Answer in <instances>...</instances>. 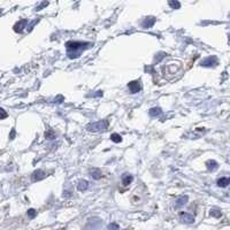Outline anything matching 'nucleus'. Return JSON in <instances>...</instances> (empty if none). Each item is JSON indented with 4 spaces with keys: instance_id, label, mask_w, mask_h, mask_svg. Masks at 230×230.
Returning <instances> with one entry per match:
<instances>
[{
    "instance_id": "f257e3e1",
    "label": "nucleus",
    "mask_w": 230,
    "mask_h": 230,
    "mask_svg": "<svg viewBox=\"0 0 230 230\" xmlns=\"http://www.w3.org/2000/svg\"><path fill=\"white\" fill-rule=\"evenodd\" d=\"M91 46L89 42H74L70 40L66 44V51L69 59H77L82 55V53Z\"/></svg>"
},
{
    "instance_id": "f03ea898",
    "label": "nucleus",
    "mask_w": 230,
    "mask_h": 230,
    "mask_svg": "<svg viewBox=\"0 0 230 230\" xmlns=\"http://www.w3.org/2000/svg\"><path fill=\"white\" fill-rule=\"evenodd\" d=\"M108 127V121L107 120H100L97 122L89 123L87 126V130L92 131V132H99V131H105Z\"/></svg>"
},
{
    "instance_id": "7ed1b4c3",
    "label": "nucleus",
    "mask_w": 230,
    "mask_h": 230,
    "mask_svg": "<svg viewBox=\"0 0 230 230\" xmlns=\"http://www.w3.org/2000/svg\"><path fill=\"white\" fill-rule=\"evenodd\" d=\"M28 26H29V21H28L26 18H22V20H20V21H18L15 23V26H14V31L21 34L26 28H28Z\"/></svg>"
},
{
    "instance_id": "20e7f679",
    "label": "nucleus",
    "mask_w": 230,
    "mask_h": 230,
    "mask_svg": "<svg viewBox=\"0 0 230 230\" xmlns=\"http://www.w3.org/2000/svg\"><path fill=\"white\" fill-rule=\"evenodd\" d=\"M180 221L183 222V223H187V224H191L195 222V216L190 213L181 212L180 213Z\"/></svg>"
},
{
    "instance_id": "39448f33",
    "label": "nucleus",
    "mask_w": 230,
    "mask_h": 230,
    "mask_svg": "<svg viewBox=\"0 0 230 230\" xmlns=\"http://www.w3.org/2000/svg\"><path fill=\"white\" fill-rule=\"evenodd\" d=\"M217 65V58L215 55H211V57L206 58L205 60L200 62V66L203 67H214Z\"/></svg>"
},
{
    "instance_id": "423d86ee",
    "label": "nucleus",
    "mask_w": 230,
    "mask_h": 230,
    "mask_svg": "<svg viewBox=\"0 0 230 230\" xmlns=\"http://www.w3.org/2000/svg\"><path fill=\"white\" fill-rule=\"evenodd\" d=\"M45 177H46V173L43 171L42 169L35 170V171L32 173V175H31V180H32L34 182H38L40 180H44Z\"/></svg>"
},
{
    "instance_id": "0eeeda50",
    "label": "nucleus",
    "mask_w": 230,
    "mask_h": 230,
    "mask_svg": "<svg viewBox=\"0 0 230 230\" xmlns=\"http://www.w3.org/2000/svg\"><path fill=\"white\" fill-rule=\"evenodd\" d=\"M128 87L131 93H138L140 91V81H132L128 83Z\"/></svg>"
},
{
    "instance_id": "6e6552de",
    "label": "nucleus",
    "mask_w": 230,
    "mask_h": 230,
    "mask_svg": "<svg viewBox=\"0 0 230 230\" xmlns=\"http://www.w3.org/2000/svg\"><path fill=\"white\" fill-rule=\"evenodd\" d=\"M155 21H156V18H153V16L145 18H144V21L142 22V26H143L144 29H150V28H152V26H154Z\"/></svg>"
},
{
    "instance_id": "1a4fd4ad",
    "label": "nucleus",
    "mask_w": 230,
    "mask_h": 230,
    "mask_svg": "<svg viewBox=\"0 0 230 230\" xmlns=\"http://www.w3.org/2000/svg\"><path fill=\"white\" fill-rule=\"evenodd\" d=\"M189 200V197L188 196H180L177 199L175 200V207L176 208H181L183 206H185Z\"/></svg>"
},
{
    "instance_id": "9d476101",
    "label": "nucleus",
    "mask_w": 230,
    "mask_h": 230,
    "mask_svg": "<svg viewBox=\"0 0 230 230\" xmlns=\"http://www.w3.org/2000/svg\"><path fill=\"white\" fill-rule=\"evenodd\" d=\"M121 181H122L123 187H128V185H130L131 183H132V181H134V176L128 173H124L121 176Z\"/></svg>"
},
{
    "instance_id": "9b49d317",
    "label": "nucleus",
    "mask_w": 230,
    "mask_h": 230,
    "mask_svg": "<svg viewBox=\"0 0 230 230\" xmlns=\"http://www.w3.org/2000/svg\"><path fill=\"white\" fill-rule=\"evenodd\" d=\"M89 187H90V183L87 182V180H81L77 184V190L81 192H84L89 189Z\"/></svg>"
},
{
    "instance_id": "f8f14e48",
    "label": "nucleus",
    "mask_w": 230,
    "mask_h": 230,
    "mask_svg": "<svg viewBox=\"0 0 230 230\" xmlns=\"http://www.w3.org/2000/svg\"><path fill=\"white\" fill-rule=\"evenodd\" d=\"M90 176H91L93 180H100L103 177V171L98 168H93V169L90 170Z\"/></svg>"
},
{
    "instance_id": "ddd939ff",
    "label": "nucleus",
    "mask_w": 230,
    "mask_h": 230,
    "mask_svg": "<svg viewBox=\"0 0 230 230\" xmlns=\"http://www.w3.org/2000/svg\"><path fill=\"white\" fill-rule=\"evenodd\" d=\"M206 167L209 171H215L219 168V163L215 160H208L206 161Z\"/></svg>"
},
{
    "instance_id": "4468645a",
    "label": "nucleus",
    "mask_w": 230,
    "mask_h": 230,
    "mask_svg": "<svg viewBox=\"0 0 230 230\" xmlns=\"http://www.w3.org/2000/svg\"><path fill=\"white\" fill-rule=\"evenodd\" d=\"M148 114L152 117H160L162 115V111H161L160 107H153L148 111Z\"/></svg>"
},
{
    "instance_id": "2eb2a0df",
    "label": "nucleus",
    "mask_w": 230,
    "mask_h": 230,
    "mask_svg": "<svg viewBox=\"0 0 230 230\" xmlns=\"http://www.w3.org/2000/svg\"><path fill=\"white\" fill-rule=\"evenodd\" d=\"M217 187L219 188H227L230 184V180L229 177H221L217 180Z\"/></svg>"
},
{
    "instance_id": "dca6fc26",
    "label": "nucleus",
    "mask_w": 230,
    "mask_h": 230,
    "mask_svg": "<svg viewBox=\"0 0 230 230\" xmlns=\"http://www.w3.org/2000/svg\"><path fill=\"white\" fill-rule=\"evenodd\" d=\"M209 214H211L212 216L216 217V219H219V217H221V215H222L221 211H220L219 208H212L211 211H209Z\"/></svg>"
},
{
    "instance_id": "f3484780",
    "label": "nucleus",
    "mask_w": 230,
    "mask_h": 230,
    "mask_svg": "<svg viewBox=\"0 0 230 230\" xmlns=\"http://www.w3.org/2000/svg\"><path fill=\"white\" fill-rule=\"evenodd\" d=\"M45 137L47 139H54L55 138V132L51 129H48V130L45 131Z\"/></svg>"
},
{
    "instance_id": "a211bd4d",
    "label": "nucleus",
    "mask_w": 230,
    "mask_h": 230,
    "mask_svg": "<svg viewBox=\"0 0 230 230\" xmlns=\"http://www.w3.org/2000/svg\"><path fill=\"white\" fill-rule=\"evenodd\" d=\"M111 139H112V142H114V143H121L122 142V137L119 134H113L111 136Z\"/></svg>"
},
{
    "instance_id": "6ab92c4d",
    "label": "nucleus",
    "mask_w": 230,
    "mask_h": 230,
    "mask_svg": "<svg viewBox=\"0 0 230 230\" xmlns=\"http://www.w3.org/2000/svg\"><path fill=\"white\" fill-rule=\"evenodd\" d=\"M168 5H169L173 9H178L181 7V4H180L178 1H168Z\"/></svg>"
},
{
    "instance_id": "aec40b11",
    "label": "nucleus",
    "mask_w": 230,
    "mask_h": 230,
    "mask_svg": "<svg viewBox=\"0 0 230 230\" xmlns=\"http://www.w3.org/2000/svg\"><path fill=\"white\" fill-rule=\"evenodd\" d=\"M26 214H28V217H29V219H34V217L37 215V212H36V209L30 208L29 211H28V213H26Z\"/></svg>"
},
{
    "instance_id": "412c9836",
    "label": "nucleus",
    "mask_w": 230,
    "mask_h": 230,
    "mask_svg": "<svg viewBox=\"0 0 230 230\" xmlns=\"http://www.w3.org/2000/svg\"><path fill=\"white\" fill-rule=\"evenodd\" d=\"M119 229H120V227H119L117 223H111L108 226V228H107V230H119Z\"/></svg>"
},
{
    "instance_id": "4be33fe9",
    "label": "nucleus",
    "mask_w": 230,
    "mask_h": 230,
    "mask_svg": "<svg viewBox=\"0 0 230 230\" xmlns=\"http://www.w3.org/2000/svg\"><path fill=\"white\" fill-rule=\"evenodd\" d=\"M38 22H39V20H35V21H32V22H31V23H30V24H29V26H28V28H26V29H28V30L30 31L31 29H32V28H34V26H35L36 23H38Z\"/></svg>"
},
{
    "instance_id": "5701e85b",
    "label": "nucleus",
    "mask_w": 230,
    "mask_h": 230,
    "mask_svg": "<svg viewBox=\"0 0 230 230\" xmlns=\"http://www.w3.org/2000/svg\"><path fill=\"white\" fill-rule=\"evenodd\" d=\"M0 113H1V117H0L1 120H5V119L7 117V113H6V111H5L4 108H1V109H0Z\"/></svg>"
},
{
    "instance_id": "b1692460",
    "label": "nucleus",
    "mask_w": 230,
    "mask_h": 230,
    "mask_svg": "<svg viewBox=\"0 0 230 230\" xmlns=\"http://www.w3.org/2000/svg\"><path fill=\"white\" fill-rule=\"evenodd\" d=\"M47 5H48L47 1H44V2H42V4H40V6H38V7L36 8V10H40V9L43 8V7H45V6H47Z\"/></svg>"
},
{
    "instance_id": "393cba45",
    "label": "nucleus",
    "mask_w": 230,
    "mask_h": 230,
    "mask_svg": "<svg viewBox=\"0 0 230 230\" xmlns=\"http://www.w3.org/2000/svg\"><path fill=\"white\" fill-rule=\"evenodd\" d=\"M91 97H101L103 96V91H97L96 93H93V95H90Z\"/></svg>"
},
{
    "instance_id": "a878e982",
    "label": "nucleus",
    "mask_w": 230,
    "mask_h": 230,
    "mask_svg": "<svg viewBox=\"0 0 230 230\" xmlns=\"http://www.w3.org/2000/svg\"><path fill=\"white\" fill-rule=\"evenodd\" d=\"M14 137H15V130H12V132H10V135H9V138L10 139H14Z\"/></svg>"
},
{
    "instance_id": "bb28decb",
    "label": "nucleus",
    "mask_w": 230,
    "mask_h": 230,
    "mask_svg": "<svg viewBox=\"0 0 230 230\" xmlns=\"http://www.w3.org/2000/svg\"><path fill=\"white\" fill-rule=\"evenodd\" d=\"M63 197H66V198H67V197H70V192L69 191H65V192H63Z\"/></svg>"
},
{
    "instance_id": "cd10ccee",
    "label": "nucleus",
    "mask_w": 230,
    "mask_h": 230,
    "mask_svg": "<svg viewBox=\"0 0 230 230\" xmlns=\"http://www.w3.org/2000/svg\"><path fill=\"white\" fill-rule=\"evenodd\" d=\"M60 230H66V229H60Z\"/></svg>"
},
{
    "instance_id": "c85d7f7f",
    "label": "nucleus",
    "mask_w": 230,
    "mask_h": 230,
    "mask_svg": "<svg viewBox=\"0 0 230 230\" xmlns=\"http://www.w3.org/2000/svg\"><path fill=\"white\" fill-rule=\"evenodd\" d=\"M229 180H230V177H229Z\"/></svg>"
}]
</instances>
